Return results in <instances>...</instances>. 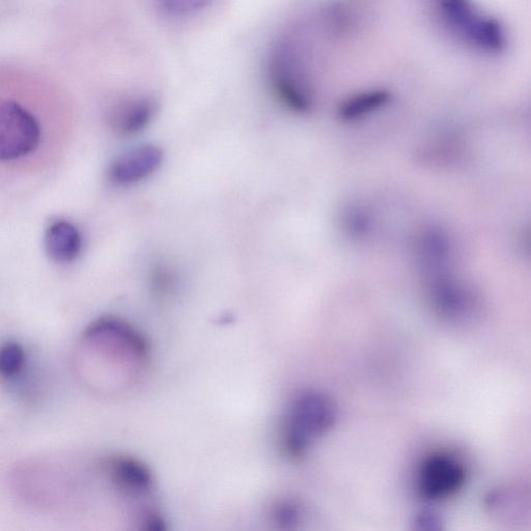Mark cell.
<instances>
[{
  "label": "cell",
  "instance_id": "6da1fadb",
  "mask_svg": "<svg viewBox=\"0 0 531 531\" xmlns=\"http://www.w3.org/2000/svg\"><path fill=\"white\" fill-rule=\"evenodd\" d=\"M73 355L74 370L83 385L101 396H118L144 377L150 347L131 323L104 316L82 332Z\"/></svg>",
  "mask_w": 531,
  "mask_h": 531
},
{
  "label": "cell",
  "instance_id": "7a4b0ae2",
  "mask_svg": "<svg viewBox=\"0 0 531 531\" xmlns=\"http://www.w3.org/2000/svg\"><path fill=\"white\" fill-rule=\"evenodd\" d=\"M334 419V406L323 395L307 394L295 400L287 412L282 431L287 454L304 455L311 443L331 428Z\"/></svg>",
  "mask_w": 531,
  "mask_h": 531
},
{
  "label": "cell",
  "instance_id": "3957f363",
  "mask_svg": "<svg viewBox=\"0 0 531 531\" xmlns=\"http://www.w3.org/2000/svg\"><path fill=\"white\" fill-rule=\"evenodd\" d=\"M44 130L37 114L13 97L0 103V159L16 164L40 149Z\"/></svg>",
  "mask_w": 531,
  "mask_h": 531
},
{
  "label": "cell",
  "instance_id": "277c9868",
  "mask_svg": "<svg viewBox=\"0 0 531 531\" xmlns=\"http://www.w3.org/2000/svg\"><path fill=\"white\" fill-rule=\"evenodd\" d=\"M433 309L447 320H460L471 310L469 292L450 273V264L421 265Z\"/></svg>",
  "mask_w": 531,
  "mask_h": 531
},
{
  "label": "cell",
  "instance_id": "5b68a950",
  "mask_svg": "<svg viewBox=\"0 0 531 531\" xmlns=\"http://www.w3.org/2000/svg\"><path fill=\"white\" fill-rule=\"evenodd\" d=\"M462 480L463 470L454 458L433 454L418 467L416 489L426 498L437 499L458 489Z\"/></svg>",
  "mask_w": 531,
  "mask_h": 531
},
{
  "label": "cell",
  "instance_id": "8992f818",
  "mask_svg": "<svg viewBox=\"0 0 531 531\" xmlns=\"http://www.w3.org/2000/svg\"><path fill=\"white\" fill-rule=\"evenodd\" d=\"M103 469L110 483L126 495L146 496L154 489V477L150 468L134 457H108Z\"/></svg>",
  "mask_w": 531,
  "mask_h": 531
},
{
  "label": "cell",
  "instance_id": "52a82bcc",
  "mask_svg": "<svg viewBox=\"0 0 531 531\" xmlns=\"http://www.w3.org/2000/svg\"><path fill=\"white\" fill-rule=\"evenodd\" d=\"M163 161V152L154 145L131 149L110 165L109 179L118 186L141 182L154 174Z\"/></svg>",
  "mask_w": 531,
  "mask_h": 531
},
{
  "label": "cell",
  "instance_id": "ba28073f",
  "mask_svg": "<svg viewBox=\"0 0 531 531\" xmlns=\"http://www.w3.org/2000/svg\"><path fill=\"white\" fill-rule=\"evenodd\" d=\"M44 244L52 261L67 264L79 257L83 241L80 231L72 222L60 219L53 221L47 228Z\"/></svg>",
  "mask_w": 531,
  "mask_h": 531
},
{
  "label": "cell",
  "instance_id": "9c48e42d",
  "mask_svg": "<svg viewBox=\"0 0 531 531\" xmlns=\"http://www.w3.org/2000/svg\"><path fill=\"white\" fill-rule=\"evenodd\" d=\"M156 104L149 98H136L119 104L111 113L110 125L121 135L143 131L156 114Z\"/></svg>",
  "mask_w": 531,
  "mask_h": 531
},
{
  "label": "cell",
  "instance_id": "30bf717a",
  "mask_svg": "<svg viewBox=\"0 0 531 531\" xmlns=\"http://www.w3.org/2000/svg\"><path fill=\"white\" fill-rule=\"evenodd\" d=\"M26 352L22 345L8 342L0 350V373L5 379L15 380L26 367Z\"/></svg>",
  "mask_w": 531,
  "mask_h": 531
},
{
  "label": "cell",
  "instance_id": "8fae6325",
  "mask_svg": "<svg viewBox=\"0 0 531 531\" xmlns=\"http://www.w3.org/2000/svg\"><path fill=\"white\" fill-rule=\"evenodd\" d=\"M159 11L163 16L172 19H181L200 13L208 6V3L204 2H163L159 5Z\"/></svg>",
  "mask_w": 531,
  "mask_h": 531
},
{
  "label": "cell",
  "instance_id": "7c38bea8",
  "mask_svg": "<svg viewBox=\"0 0 531 531\" xmlns=\"http://www.w3.org/2000/svg\"><path fill=\"white\" fill-rule=\"evenodd\" d=\"M136 531H169V524L155 509H146L138 516Z\"/></svg>",
  "mask_w": 531,
  "mask_h": 531
}]
</instances>
